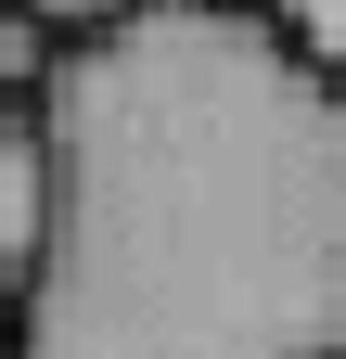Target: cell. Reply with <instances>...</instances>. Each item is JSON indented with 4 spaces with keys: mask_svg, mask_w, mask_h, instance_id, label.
<instances>
[{
    "mask_svg": "<svg viewBox=\"0 0 346 359\" xmlns=\"http://www.w3.org/2000/svg\"><path fill=\"white\" fill-rule=\"evenodd\" d=\"M64 65V26L52 13H26V0H0V103H39Z\"/></svg>",
    "mask_w": 346,
    "mask_h": 359,
    "instance_id": "3957f363",
    "label": "cell"
},
{
    "mask_svg": "<svg viewBox=\"0 0 346 359\" xmlns=\"http://www.w3.org/2000/svg\"><path fill=\"white\" fill-rule=\"evenodd\" d=\"M52 244V116L0 103V359H26V295Z\"/></svg>",
    "mask_w": 346,
    "mask_h": 359,
    "instance_id": "7a4b0ae2",
    "label": "cell"
},
{
    "mask_svg": "<svg viewBox=\"0 0 346 359\" xmlns=\"http://www.w3.org/2000/svg\"><path fill=\"white\" fill-rule=\"evenodd\" d=\"M26 359H346V90L270 0L64 39Z\"/></svg>",
    "mask_w": 346,
    "mask_h": 359,
    "instance_id": "6da1fadb",
    "label": "cell"
},
{
    "mask_svg": "<svg viewBox=\"0 0 346 359\" xmlns=\"http://www.w3.org/2000/svg\"><path fill=\"white\" fill-rule=\"evenodd\" d=\"M270 13H282V39H295V52H308V65L346 90V0H270Z\"/></svg>",
    "mask_w": 346,
    "mask_h": 359,
    "instance_id": "277c9868",
    "label": "cell"
},
{
    "mask_svg": "<svg viewBox=\"0 0 346 359\" xmlns=\"http://www.w3.org/2000/svg\"><path fill=\"white\" fill-rule=\"evenodd\" d=\"M26 13H52L64 39H90V26H116V13H141V0H26Z\"/></svg>",
    "mask_w": 346,
    "mask_h": 359,
    "instance_id": "5b68a950",
    "label": "cell"
}]
</instances>
